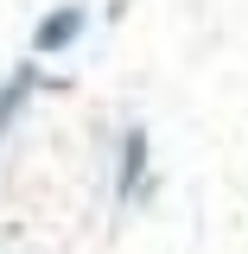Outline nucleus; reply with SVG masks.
Here are the masks:
<instances>
[{
  "label": "nucleus",
  "mask_w": 248,
  "mask_h": 254,
  "mask_svg": "<svg viewBox=\"0 0 248 254\" xmlns=\"http://www.w3.org/2000/svg\"><path fill=\"white\" fill-rule=\"evenodd\" d=\"M77 32H83V6H58V13H45V19H38V32H32V51H64Z\"/></svg>",
  "instance_id": "obj_1"
},
{
  "label": "nucleus",
  "mask_w": 248,
  "mask_h": 254,
  "mask_svg": "<svg viewBox=\"0 0 248 254\" xmlns=\"http://www.w3.org/2000/svg\"><path fill=\"white\" fill-rule=\"evenodd\" d=\"M32 83H38V76H32V64H19V70L6 76V89H0V133H6V121H13V115H19V102L32 95Z\"/></svg>",
  "instance_id": "obj_2"
},
{
  "label": "nucleus",
  "mask_w": 248,
  "mask_h": 254,
  "mask_svg": "<svg viewBox=\"0 0 248 254\" xmlns=\"http://www.w3.org/2000/svg\"><path fill=\"white\" fill-rule=\"evenodd\" d=\"M140 165H147V133L134 127V133H127V146H121V197L140 190Z\"/></svg>",
  "instance_id": "obj_3"
}]
</instances>
